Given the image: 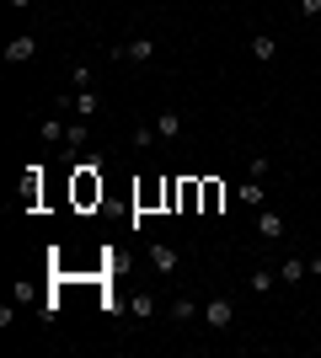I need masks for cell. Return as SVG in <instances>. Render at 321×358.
I'll use <instances>...</instances> for the list:
<instances>
[{
    "instance_id": "6da1fadb",
    "label": "cell",
    "mask_w": 321,
    "mask_h": 358,
    "mask_svg": "<svg viewBox=\"0 0 321 358\" xmlns=\"http://www.w3.org/2000/svg\"><path fill=\"white\" fill-rule=\"evenodd\" d=\"M230 321H236V305H230V299H204V327L225 331Z\"/></svg>"
},
{
    "instance_id": "7a4b0ae2",
    "label": "cell",
    "mask_w": 321,
    "mask_h": 358,
    "mask_svg": "<svg viewBox=\"0 0 321 358\" xmlns=\"http://www.w3.org/2000/svg\"><path fill=\"white\" fill-rule=\"evenodd\" d=\"M113 59H134V64H145V59H155V43H150V38H134V43H118V48H113Z\"/></svg>"
},
{
    "instance_id": "3957f363",
    "label": "cell",
    "mask_w": 321,
    "mask_h": 358,
    "mask_svg": "<svg viewBox=\"0 0 321 358\" xmlns=\"http://www.w3.org/2000/svg\"><path fill=\"white\" fill-rule=\"evenodd\" d=\"M32 54H38V38H32V32H22V38L6 43V64H27Z\"/></svg>"
},
{
    "instance_id": "277c9868",
    "label": "cell",
    "mask_w": 321,
    "mask_h": 358,
    "mask_svg": "<svg viewBox=\"0 0 321 358\" xmlns=\"http://www.w3.org/2000/svg\"><path fill=\"white\" fill-rule=\"evenodd\" d=\"M70 113H76V118H97V113H102V96H97V91H70Z\"/></svg>"
},
{
    "instance_id": "5b68a950",
    "label": "cell",
    "mask_w": 321,
    "mask_h": 358,
    "mask_svg": "<svg viewBox=\"0 0 321 358\" xmlns=\"http://www.w3.org/2000/svg\"><path fill=\"white\" fill-rule=\"evenodd\" d=\"M64 134H70V123H64L59 113H54V118H43V123H38V139H48V145H64Z\"/></svg>"
},
{
    "instance_id": "8992f818",
    "label": "cell",
    "mask_w": 321,
    "mask_h": 358,
    "mask_svg": "<svg viewBox=\"0 0 321 358\" xmlns=\"http://www.w3.org/2000/svg\"><path fill=\"white\" fill-rule=\"evenodd\" d=\"M306 257H284V262H278V284H300V278H306Z\"/></svg>"
},
{
    "instance_id": "52a82bcc",
    "label": "cell",
    "mask_w": 321,
    "mask_h": 358,
    "mask_svg": "<svg viewBox=\"0 0 321 358\" xmlns=\"http://www.w3.org/2000/svg\"><path fill=\"white\" fill-rule=\"evenodd\" d=\"M252 59H262V64H273V59H278V43L268 38V32H257V38H252Z\"/></svg>"
},
{
    "instance_id": "ba28073f",
    "label": "cell",
    "mask_w": 321,
    "mask_h": 358,
    "mask_svg": "<svg viewBox=\"0 0 321 358\" xmlns=\"http://www.w3.org/2000/svg\"><path fill=\"white\" fill-rule=\"evenodd\" d=\"M150 262H155V273H177V252H171V246H161V241L150 246Z\"/></svg>"
},
{
    "instance_id": "9c48e42d",
    "label": "cell",
    "mask_w": 321,
    "mask_h": 358,
    "mask_svg": "<svg viewBox=\"0 0 321 358\" xmlns=\"http://www.w3.org/2000/svg\"><path fill=\"white\" fill-rule=\"evenodd\" d=\"M257 236H262V241H278V236H284V220L262 209V214H257Z\"/></svg>"
},
{
    "instance_id": "30bf717a",
    "label": "cell",
    "mask_w": 321,
    "mask_h": 358,
    "mask_svg": "<svg viewBox=\"0 0 321 358\" xmlns=\"http://www.w3.org/2000/svg\"><path fill=\"white\" fill-rule=\"evenodd\" d=\"M155 134H161V139H177V134H183V118H177V113L166 107V113L155 118Z\"/></svg>"
},
{
    "instance_id": "8fae6325",
    "label": "cell",
    "mask_w": 321,
    "mask_h": 358,
    "mask_svg": "<svg viewBox=\"0 0 321 358\" xmlns=\"http://www.w3.org/2000/svg\"><path fill=\"white\" fill-rule=\"evenodd\" d=\"M171 315L187 327V321H204V305H199V299H177V305H171Z\"/></svg>"
},
{
    "instance_id": "7c38bea8",
    "label": "cell",
    "mask_w": 321,
    "mask_h": 358,
    "mask_svg": "<svg viewBox=\"0 0 321 358\" xmlns=\"http://www.w3.org/2000/svg\"><path fill=\"white\" fill-rule=\"evenodd\" d=\"M241 203H246V209H262V177H246L241 182Z\"/></svg>"
},
{
    "instance_id": "4fadbf2b",
    "label": "cell",
    "mask_w": 321,
    "mask_h": 358,
    "mask_svg": "<svg viewBox=\"0 0 321 358\" xmlns=\"http://www.w3.org/2000/svg\"><path fill=\"white\" fill-rule=\"evenodd\" d=\"M246 284H252V294H268V289L278 284V273H268V268H257L252 273V278H246Z\"/></svg>"
},
{
    "instance_id": "5bb4252c",
    "label": "cell",
    "mask_w": 321,
    "mask_h": 358,
    "mask_svg": "<svg viewBox=\"0 0 321 358\" xmlns=\"http://www.w3.org/2000/svg\"><path fill=\"white\" fill-rule=\"evenodd\" d=\"M129 310H134L139 321H150V315H155V299L150 294H134V299H129Z\"/></svg>"
},
{
    "instance_id": "9a60e30c",
    "label": "cell",
    "mask_w": 321,
    "mask_h": 358,
    "mask_svg": "<svg viewBox=\"0 0 321 358\" xmlns=\"http://www.w3.org/2000/svg\"><path fill=\"white\" fill-rule=\"evenodd\" d=\"M70 86H76V91H92V64H76V70H70Z\"/></svg>"
},
{
    "instance_id": "2e32d148",
    "label": "cell",
    "mask_w": 321,
    "mask_h": 358,
    "mask_svg": "<svg viewBox=\"0 0 321 358\" xmlns=\"http://www.w3.org/2000/svg\"><path fill=\"white\" fill-rule=\"evenodd\" d=\"M155 139H161V134H155V123H150V129H134V150H150Z\"/></svg>"
},
{
    "instance_id": "e0dca14e",
    "label": "cell",
    "mask_w": 321,
    "mask_h": 358,
    "mask_svg": "<svg viewBox=\"0 0 321 358\" xmlns=\"http://www.w3.org/2000/svg\"><path fill=\"white\" fill-rule=\"evenodd\" d=\"M300 16H306V22H316V16H321V0H300Z\"/></svg>"
},
{
    "instance_id": "ac0fdd59",
    "label": "cell",
    "mask_w": 321,
    "mask_h": 358,
    "mask_svg": "<svg viewBox=\"0 0 321 358\" xmlns=\"http://www.w3.org/2000/svg\"><path fill=\"white\" fill-rule=\"evenodd\" d=\"M11 6H16V11H27V6H32V0H11Z\"/></svg>"
}]
</instances>
